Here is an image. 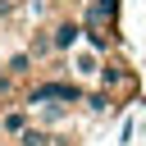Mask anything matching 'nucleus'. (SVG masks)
<instances>
[{"instance_id":"f257e3e1","label":"nucleus","mask_w":146,"mask_h":146,"mask_svg":"<svg viewBox=\"0 0 146 146\" xmlns=\"http://www.w3.org/2000/svg\"><path fill=\"white\" fill-rule=\"evenodd\" d=\"M96 87H105L119 105L123 100H137L141 96V82H137V73H132V64H123L119 55H105L100 59V73H96Z\"/></svg>"},{"instance_id":"f03ea898","label":"nucleus","mask_w":146,"mask_h":146,"mask_svg":"<svg viewBox=\"0 0 146 146\" xmlns=\"http://www.w3.org/2000/svg\"><path fill=\"white\" fill-rule=\"evenodd\" d=\"M82 110H87L91 119H110V114H119L123 105H119V100H114V96H110L105 87H96V91L87 87V96H82Z\"/></svg>"},{"instance_id":"7ed1b4c3","label":"nucleus","mask_w":146,"mask_h":146,"mask_svg":"<svg viewBox=\"0 0 146 146\" xmlns=\"http://www.w3.org/2000/svg\"><path fill=\"white\" fill-rule=\"evenodd\" d=\"M14 146H73V137H55L50 128H27V132H18L14 137Z\"/></svg>"},{"instance_id":"20e7f679","label":"nucleus","mask_w":146,"mask_h":146,"mask_svg":"<svg viewBox=\"0 0 146 146\" xmlns=\"http://www.w3.org/2000/svg\"><path fill=\"white\" fill-rule=\"evenodd\" d=\"M27 128H32V114H27V110H5V114H0V137L14 141V137L27 132Z\"/></svg>"},{"instance_id":"39448f33","label":"nucleus","mask_w":146,"mask_h":146,"mask_svg":"<svg viewBox=\"0 0 146 146\" xmlns=\"http://www.w3.org/2000/svg\"><path fill=\"white\" fill-rule=\"evenodd\" d=\"M100 59H105V55H96V50H91V55H78L68 73H73L78 82H87V87H91V82H96V73H100Z\"/></svg>"},{"instance_id":"423d86ee","label":"nucleus","mask_w":146,"mask_h":146,"mask_svg":"<svg viewBox=\"0 0 146 146\" xmlns=\"http://www.w3.org/2000/svg\"><path fill=\"white\" fill-rule=\"evenodd\" d=\"M132 137H137V119H132V114H128V119H123V123H119V146H128V141H132Z\"/></svg>"}]
</instances>
